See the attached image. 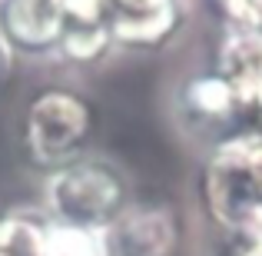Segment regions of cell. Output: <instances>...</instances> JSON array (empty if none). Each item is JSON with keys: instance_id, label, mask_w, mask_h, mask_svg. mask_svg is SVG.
I'll return each mask as SVG.
<instances>
[{"instance_id": "obj_1", "label": "cell", "mask_w": 262, "mask_h": 256, "mask_svg": "<svg viewBox=\"0 0 262 256\" xmlns=\"http://www.w3.org/2000/svg\"><path fill=\"white\" fill-rule=\"evenodd\" d=\"M100 110L80 87L43 84L27 96L17 120L20 153L33 170L47 173L93 153Z\"/></svg>"}, {"instance_id": "obj_2", "label": "cell", "mask_w": 262, "mask_h": 256, "mask_svg": "<svg viewBox=\"0 0 262 256\" xmlns=\"http://www.w3.org/2000/svg\"><path fill=\"white\" fill-rule=\"evenodd\" d=\"M133 200L136 190L126 170L100 153H86L47 173L40 183V210L53 223L86 230H110Z\"/></svg>"}, {"instance_id": "obj_3", "label": "cell", "mask_w": 262, "mask_h": 256, "mask_svg": "<svg viewBox=\"0 0 262 256\" xmlns=\"http://www.w3.org/2000/svg\"><path fill=\"white\" fill-rule=\"evenodd\" d=\"M243 103L239 93L223 73L212 70H196L179 84L176 90V120L183 123L186 133L192 136H206L209 147H216L219 140L239 133L236 120L243 116Z\"/></svg>"}, {"instance_id": "obj_4", "label": "cell", "mask_w": 262, "mask_h": 256, "mask_svg": "<svg viewBox=\"0 0 262 256\" xmlns=\"http://www.w3.org/2000/svg\"><path fill=\"white\" fill-rule=\"evenodd\" d=\"M186 0H106V30L116 50L156 53L183 33Z\"/></svg>"}, {"instance_id": "obj_5", "label": "cell", "mask_w": 262, "mask_h": 256, "mask_svg": "<svg viewBox=\"0 0 262 256\" xmlns=\"http://www.w3.org/2000/svg\"><path fill=\"white\" fill-rule=\"evenodd\" d=\"M106 237L113 256H176L183 246V223L169 203L136 196Z\"/></svg>"}, {"instance_id": "obj_6", "label": "cell", "mask_w": 262, "mask_h": 256, "mask_svg": "<svg viewBox=\"0 0 262 256\" xmlns=\"http://www.w3.org/2000/svg\"><path fill=\"white\" fill-rule=\"evenodd\" d=\"M63 37L60 0H0V40L20 60H53Z\"/></svg>"}, {"instance_id": "obj_7", "label": "cell", "mask_w": 262, "mask_h": 256, "mask_svg": "<svg viewBox=\"0 0 262 256\" xmlns=\"http://www.w3.org/2000/svg\"><path fill=\"white\" fill-rule=\"evenodd\" d=\"M116 53L106 24H63L53 64L67 70H96Z\"/></svg>"}, {"instance_id": "obj_8", "label": "cell", "mask_w": 262, "mask_h": 256, "mask_svg": "<svg viewBox=\"0 0 262 256\" xmlns=\"http://www.w3.org/2000/svg\"><path fill=\"white\" fill-rule=\"evenodd\" d=\"M47 216L40 206H7L0 210V256H43Z\"/></svg>"}, {"instance_id": "obj_9", "label": "cell", "mask_w": 262, "mask_h": 256, "mask_svg": "<svg viewBox=\"0 0 262 256\" xmlns=\"http://www.w3.org/2000/svg\"><path fill=\"white\" fill-rule=\"evenodd\" d=\"M43 256H113L106 230H86V226L53 223L47 226Z\"/></svg>"}, {"instance_id": "obj_10", "label": "cell", "mask_w": 262, "mask_h": 256, "mask_svg": "<svg viewBox=\"0 0 262 256\" xmlns=\"http://www.w3.org/2000/svg\"><path fill=\"white\" fill-rule=\"evenodd\" d=\"M223 13L226 27H243V30H262V0H212Z\"/></svg>"}, {"instance_id": "obj_11", "label": "cell", "mask_w": 262, "mask_h": 256, "mask_svg": "<svg viewBox=\"0 0 262 256\" xmlns=\"http://www.w3.org/2000/svg\"><path fill=\"white\" fill-rule=\"evenodd\" d=\"M13 70H17V57H13V53L4 47V40H0V93L7 90V84H10Z\"/></svg>"}]
</instances>
